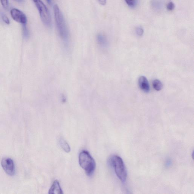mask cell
Returning a JSON list of instances; mask_svg holds the SVG:
<instances>
[{"label":"cell","instance_id":"cell-1","mask_svg":"<svg viewBox=\"0 0 194 194\" xmlns=\"http://www.w3.org/2000/svg\"><path fill=\"white\" fill-rule=\"evenodd\" d=\"M54 12L55 23L60 37L63 41L67 43L70 36L69 30L64 15L56 4L54 5Z\"/></svg>","mask_w":194,"mask_h":194},{"label":"cell","instance_id":"cell-2","mask_svg":"<svg viewBox=\"0 0 194 194\" xmlns=\"http://www.w3.org/2000/svg\"><path fill=\"white\" fill-rule=\"evenodd\" d=\"M79 161L81 167L89 176L94 174L96 169L95 161L88 151L83 150L80 153Z\"/></svg>","mask_w":194,"mask_h":194},{"label":"cell","instance_id":"cell-3","mask_svg":"<svg viewBox=\"0 0 194 194\" xmlns=\"http://www.w3.org/2000/svg\"><path fill=\"white\" fill-rule=\"evenodd\" d=\"M110 163L113 167L116 174L123 183L125 182L127 173L124 162L121 158L118 156H113L110 159Z\"/></svg>","mask_w":194,"mask_h":194},{"label":"cell","instance_id":"cell-4","mask_svg":"<svg viewBox=\"0 0 194 194\" xmlns=\"http://www.w3.org/2000/svg\"><path fill=\"white\" fill-rule=\"evenodd\" d=\"M38 10L42 22L47 27H51V25L50 13L47 7L41 0H33Z\"/></svg>","mask_w":194,"mask_h":194},{"label":"cell","instance_id":"cell-5","mask_svg":"<svg viewBox=\"0 0 194 194\" xmlns=\"http://www.w3.org/2000/svg\"><path fill=\"white\" fill-rule=\"evenodd\" d=\"M1 165L6 173L10 176L14 175L15 168L12 159L10 158L5 157L1 161Z\"/></svg>","mask_w":194,"mask_h":194},{"label":"cell","instance_id":"cell-6","mask_svg":"<svg viewBox=\"0 0 194 194\" xmlns=\"http://www.w3.org/2000/svg\"><path fill=\"white\" fill-rule=\"evenodd\" d=\"M12 17L16 21L22 24V25H26L27 19L26 16L18 9L13 8L10 11Z\"/></svg>","mask_w":194,"mask_h":194},{"label":"cell","instance_id":"cell-7","mask_svg":"<svg viewBox=\"0 0 194 194\" xmlns=\"http://www.w3.org/2000/svg\"><path fill=\"white\" fill-rule=\"evenodd\" d=\"M140 88L144 92L148 93L150 90L149 83L146 77L144 76L140 77L138 81Z\"/></svg>","mask_w":194,"mask_h":194},{"label":"cell","instance_id":"cell-8","mask_svg":"<svg viewBox=\"0 0 194 194\" xmlns=\"http://www.w3.org/2000/svg\"><path fill=\"white\" fill-rule=\"evenodd\" d=\"M63 191L60 186V183L58 180L54 181L52 186L49 189V194H63Z\"/></svg>","mask_w":194,"mask_h":194},{"label":"cell","instance_id":"cell-9","mask_svg":"<svg viewBox=\"0 0 194 194\" xmlns=\"http://www.w3.org/2000/svg\"><path fill=\"white\" fill-rule=\"evenodd\" d=\"M97 41L100 46L106 47L108 45V41L106 36L102 34H98L96 37Z\"/></svg>","mask_w":194,"mask_h":194},{"label":"cell","instance_id":"cell-10","mask_svg":"<svg viewBox=\"0 0 194 194\" xmlns=\"http://www.w3.org/2000/svg\"><path fill=\"white\" fill-rule=\"evenodd\" d=\"M59 145L61 148L66 153H69L71 151V148L67 141L62 137L60 138L58 140Z\"/></svg>","mask_w":194,"mask_h":194},{"label":"cell","instance_id":"cell-11","mask_svg":"<svg viewBox=\"0 0 194 194\" xmlns=\"http://www.w3.org/2000/svg\"><path fill=\"white\" fill-rule=\"evenodd\" d=\"M151 4L153 9L157 11L161 9L163 5L161 0H152Z\"/></svg>","mask_w":194,"mask_h":194},{"label":"cell","instance_id":"cell-12","mask_svg":"<svg viewBox=\"0 0 194 194\" xmlns=\"http://www.w3.org/2000/svg\"><path fill=\"white\" fill-rule=\"evenodd\" d=\"M153 87L157 91H160L163 88V85L162 82L159 80L156 79L153 81Z\"/></svg>","mask_w":194,"mask_h":194},{"label":"cell","instance_id":"cell-13","mask_svg":"<svg viewBox=\"0 0 194 194\" xmlns=\"http://www.w3.org/2000/svg\"><path fill=\"white\" fill-rule=\"evenodd\" d=\"M125 1L129 7L134 8L136 6L138 2V0H124Z\"/></svg>","mask_w":194,"mask_h":194},{"label":"cell","instance_id":"cell-14","mask_svg":"<svg viewBox=\"0 0 194 194\" xmlns=\"http://www.w3.org/2000/svg\"><path fill=\"white\" fill-rule=\"evenodd\" d=\"M22 31L24 37L25 38H28L29 37V32L27 29L26 25H22Z\"/></svg>","mask_w":194,"mask_h":194},{"label":"cell","instance_id":"cell-15","mask_svg":"<svg viewBox=\"0 0 194 194\" xmlns=\"http://www.w3.org/2000/svg\"><path fill=\"white\" fill-rule=\"evenodd\" d=\"M175 8V4L172 2H170L166 5V8L168 11H172Z\"/></svg>","mask_w":194,"mask_h":194},{"label":"cell","instance_id":"cell-16","mask_svg":"<svg viewBox=\"0 0 194 194\" xmlns=\"http://www.w3.org/2000/svg\"><path fill=\"white\" fill-rule=\"evenodd\" d=\"M136 33L138 35V36H141L144 33V30L141 27H138L136 28Z\"/></svg>","mask_w":194,"mask_h":194},{"label":"cell","instance_id":"cell-17","mask_svg":"<svg viewBox=\"0 0 194 194\" xmlns=\"http://www.w3.org/2000/svg\"><path fill=\"white\" fill-rule=\"evenodd\" d=\"M1 4L3 7L5 9H8V0H1Z\"/></svg>","mask_w":194,"mask_h":194},{"label":"cell","instance_id":"cell-18","mask_svg":"<svg viewBox=\"0 0 194 194\" xmlns=\"http://www.w3.org/2000/svg\"><path fill=\"white\" fill-rule=\"evenodd\" d=\"M2 20L5 22L6 24L7 25H9L10 23L9 19H8V18L5 15H3L2 16Z\"/></svg>","mask_w":194,"mask_h":194},{"label":"cell","instance_id":"cell-19","mask_svg":"<svg viewBox=\"0 0 194 194\" xmlns=\"http://www.w3.org/2000/svg\"><path fill=\"white\" fill-rule=\"evenodd\" d=\"M99 3L101 5H106L107 2V0H97Z\"/></svg>","mask_w":194,"mask_h":194},{"label":"cell","instance_id":"cell-20","mask_svg":"<svg viewBox=\"0 0 194 194\" xmlns=\"http://www.w3.org/2000/svg\"><path fill=\"white\" fill-rule=\"evenodd\" d=\"M46 1L49 5H51L52 4V0H46Z\"/></svg>","mask_w":194,"mask_h":194},{"label":"cell","instance_id":"cell-21","mask_svg":"<svg viewBox=\"0 0 194 194\" xmlns=\"http://www.w3.org/2000/svg\"><path fill=\"white\" fill-rule=\"evenodd\" d=\"M14 1H16L18 2H23L24 0H14Z\"/></svg>","mask_w":194,"mask_h":194}]
</instances>
